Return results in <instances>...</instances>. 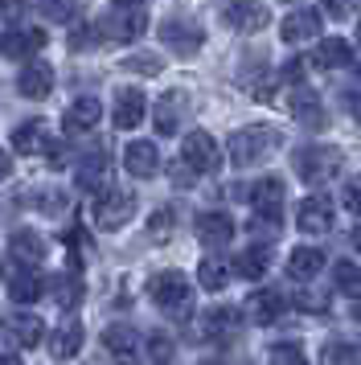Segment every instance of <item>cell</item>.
<instances>
[{
  "instance_id": "cell-1",
  "label": "cell",
  "mask_w": 361,
  "mask_h": 365,
  "mask_svg": "<svg viewBox=\"0 0 361 365\" xmlns=\"http://www.w3.org/2000/svg\"><path fill=\"white\" fill-rule=\"evenodd\" d=\"M148 299H152L164 316L185 320V316L193 312V283H189L185 271H156V275L148 279Z\"/></svg>"
},
{
  "instance_id": "cell-2",
  "label": "cell",
  "mask_w": 361,
  "mask_h": 365,
  "mask_svg": "<svg viewBox=\"0 0 361 365\" xmlns=\"http://www.w3.org/2000/svg\"><path fill=\"white\" fill-rule=\"evenodd\" d=\"M279 144H283V135L275 128L246 123V128H238V132L230 135V160H234V168H250V165H259V160H267Z\"/></svg>"
},
{
  "instance_id": "cell-3",
  "label": "cell",
  "mask_w": 361,
  "mask_h": 365,
  "mask_svg": "<svg viewBox=\"0 0 361 365\" xmlns=\"http://www.w3.org/2000/svg\"><path fill=\"white\" fill-rule=\"evenodd\" d=\"M295 177L304 185H325L332 181V173L341 168V148H328V144H308V148L295 152Z\"/></svg>"
},
{
  "instance_id": "cell-4",
  "label": "cell",
  "mask_w": 361,
  "mask_h": 365,
  "mask_svg": "<svg viewBox=\"0 0 361 365\" xmlns=\"http://www.w3.org/2000/svg\"><path fill=\"white\" fill-rule=\"evenodd\" d=\"M91 217H95L98 230H123L131 217H136V193H128V189H107L103 197H95V205H91Z\"/></svg>"
},
{
  "instance_id": "cell-5",
  "label": "cell",
  "mask_w": 361,
  "mask_h": 365,
  "mask_svg": "<svg viewBox=\"0 0 361 365\" xmlns=\"http://www.w3.org/2000/svg\"><path fill=\"white\" fill-rule=\"evenodd\" d=\"M180 165L189 168V173H201V177H210L222 168V148H218V140L210 132H189L185 135V144H180Z\"/></svg>"
},
{
  "instance_id": "cell-6",
  "label": "cell",
  "mask_w": 361,
  "mask_h": 365,
  "mask_svg": "<svg viewBox=\"0 0 361 365\" xmlns=\"http://www.w3.org/2000/svg\"><path fill=\"white\" fill-rule=\"evenodd\" d=\"M98 29H107V34H103L107 41H123V46H128V41H140L144 29H148V9L144 4H115Z\"/></svg>"
},
{
  "instance_id": "cell-7",
  "label": "cell",
  "mask_w": 361,
  "mask_h": 365,
  "mask_svg": "<svg viewBox=\"0 0 361 365\" xmlns=\"http://www.w3.org/2000/svg\"><path fill=\"white\" fill-rule=\"evenodd\" d=\"M250 205L259 214V226L267 222V230H279V214H283V181L279 177H263L250 185Z\"/></svg>"
},
{
  "instance_id": "cell-8",
  "label": "cell",
  "mask_w": 361,
  "mask_h": 365,
  "mask_svg": "<svg viewBox=\"0 0 361 365\" xmlns=\"http://www.w3.org/2000/svg\"><path fill=\"white\" fill-rule=\"evenodd\" d=\"M295 226H300L304 234H328L332 226H337V205H332V197H325V193L304 197L300 210H295Z\"/></svg>"
},
{
  "instance_id": "cell-9",
  "label": "cell",
  "mask_w": 361,
  "mask_h": 365,
  "mask_svg": "<svg viewBox=\"0 0 361 365\" xmlns=\"http://www.w3.org/2000/svg\"><path fill=\"white\" fill-rule=\"evenodd\" d=\"M161 41H164L173 53H177V58H193V53L205 46V34H201V25H193V21L168 17V21L161 25Z\"/></svg>"
},
{
  "instance_id": "cell-10",
  "label": "cell",
  "mask_w": 361,
  "mask_h": 365,
  "mask_svg": "<svg viewBox=\"0 0 361 365\" xmlns=\"http://www.w3.org/2000/svg\"><path fill=\"white\" fill-rule=\"evenodd\" d=\"M148 115V99L140 86H119L115 91V107H111V119L119 132H131V128H140Z\"/></svg>"
},
{
  "instance_id": "cell-11",
  "label": "cell",
  "mask_w": 361,
  "mask_h": 365,
  "mask_svg": "<svg viewBox=\"0 0 361 365\" xmlns=\"http://www.w3.org/2000/svg\"><path fill=\"white\" fill-rule=\"evenodd\" d=\"M320 34V9L316 4H300V9H288V17L279 25V37L288 46H300V41H312Z\"/></svg>"
},
{
  "instance_id": "cell-12",
  "label": "cell",
  "mask_w": 361,
  "mask_h": 365,
  "mask_svg": "<svg viewBox=\"0 0 361 365\" xmlns=\"http://www.w3.org/2000/svg\"><path fill=\"white\" fill-rule=\"evenodd\" d=\"M185 115H189V95H185V91H164L161 99H156V111H152L161 135H177Z\"/></svg>"
},
{
  "instance_id": "cell-13",
  "label": "cell",
  "mask_w": 361,
  "mask_h": 365,
  "mask_svg": "<svg viewBox=\"0 0 361 365\" xmlns=\"http://www.w3.org/2000/svg\"><path fill=\"white\" fill-rule=\"evenodd\" d=\"M103 349L115 357V365L140 361V336H136L131 324H107V329H103Z\"/></svg>"
},
{
  "instance_id": "cell-14",
  "label": "cell",
  "mask_w": 361,
  "mask_h": 365,
  "mask_svg": "<svg viewBox=\"0 0 361 365\" xmlns=\"http://www.w3.org/2000/svg\"><path fill=\"white\" fill-rule=\"evenodd\" d=\"M54 148V140H49V123L46 119H25V123H16L13 128V152L21 156H41Z\"/></svg>"
},
{
  "instance_id": "cell-15",
  "label": "cell",
  "mask_w": 361,
  "mask_h": 365,
  "mask_svg": "<svg viewBox=\"0 0 361 365\" xmlns=\"http://www.w3.org/2000/svg\"><path fill=\"white\" fill-rule=\"evenodd\" d=\"M107 181H111V160L107 152H95V156H82V165L74 168V185L82 193H107Z\"/></svg>"
},
{
  "instance_id": "cell-16",
  "label": "cell",
  "mask_w": 361,
  "mask_h": 365,
  "mask_svg": "<svg viewBox=\"0 0 361 365\" xmlns=\"http://www.w3.org/2000/svg\"><path fill=\"white\" fill-rule=\"evenodd\" d=\"M123 168H128L131 177H140V181L156 177L161 173V152H156V144L152 140H131L128 148H123Z\"/></svg>"
},
{
  "instance_id": "cell-17",
  "label": "cell",
  "mask_w": 361,
  "mask_h": 365,
  "mask_svg": "<svg viewBox=\"0 0 361 365\" xmlns=\"http://www.w3.org/2000/svg\"><path fill=\"white\" fill-rule=\"evenodd\" d=\"M234 217L230 214H222V210H205V214L197 217V238L205 242V247H226V242H234Z\"/></svg>"
},
{
  "instance_id": "cell-18",
  "label": "cell",
  "mask_w": 361,
  "mask_h": 365,
  "mask_svg": "<svg viewBox=\"0 0 361 365\" xmlns=\"http://www.w3.org/2000/svg\"><path fill=\"white\" fill-rule=\"evenodd\" d=\"M16 86H21V95H25V99H46L49 91H54V66L41 62V58H33V62L21 66Z\"/></svg>"
},
{
  "instance_id": "cell-19",
  "label": "cell",
  "mask_w": 361,
  "mask_h": 365,
  "mask_svg": "<svg viewBox=\"0 0 361 365\" xmlns=\"http://www.w3.org/2000/svg\"><path fill=\"white\" fill-rule=\"evenodd\" d=\"M222 21L238 34H259L263 25L271 21V9L267 4H226L222 9Z\"/></svg>"
},
{
  "instance_id": "cell-20",
  "label": "cell",
  "mask_w": 361,
  "mask_h": 365,
  "mask_svg": "<svg viewBox=\"0 0 361 365\" xmlns=\"http://www.w3.org/2000/svg\"><path fill=\"white\" fill-rule=\"evenodd\" d=\"M9 259H16L21 267H37L41 259H46V238L37 230H16L13 238H9Z\"/></svg>"
},
{
  "instance_id": "cell-21",
  "label": "cell",
  "mask_w": 361,
  "mask_h": 365,
  "mask_svg": "<svg viewBox=\"0 0 361 365\" xmlns=\"http://www.w3.org/2000/svg\"><path fill=\"white\" fill-rule=\"evenodd\" d=\"M98 119H103V103L95 99V95H82V99H74L70 107H66V132H91Z\"/></svg>"
},
{
  "instance_id": "cell-22",
  "label": "cell",
  "mask_w": 361,
  "mask_h": 365,
  "mask_svg": "<svg viewBox=\"0 0 361 365\" xmlns=\"http://www.w3.org/2000/svg\"><path fill=\"white\" fill-rule=\"evenodd\" d=\"M320 271H325V250H316V247H295L292 255H288V279L308 283V279H316Z\"/></svg>"
},
{
  "instance_id": "cell-23",
  "label": "cell",
  "mask_w": 361,
  "mask_h": 365,
  "mask_svg": "<svg viewBox=\"0 0 361 365\" xmlns=\"http://www.w3.org/2000/svg\"><path fill=\"white\" fill-rule=\"evenodd\" d=\"M46 50V34L41 29H9V34L0 37V53H9V58H29L33 62V53H41Z\"/></svg>"
},
{
  "instance_id": "cell-24",
  "label": "cell",
  "mask_w": 361,
  "mask_h": 365,
  "mask_svg": "<svg viewBox=\"0 0 361 365\" xmlns=\"http://www.w3.org/2000/svg\"><path fill=\"white\" fill-rule=\"evenodd\" d=\"M308 62H312V66H320V70H345L349 62H353V46L341 41V37H325Z\"/></svg>"
},
{
  "instance_id": "cell-25",
  "label": "cell",
  "mask_w": 361,
  "mask_h": 365,
  "mask_svg": "<svg viewBox=\"0 0 361 365\" xmlns=\"http://www.w3.org/2000/svg\"><path fill=\"white\" fill-rule=\"evenodd\" d=\"M246 312H250V320L255 324H275L279 316L288 312V299H283V292H255L250 296V304H246Z\"/></svg>"
},
{
  "instance_id": "cell-26",
  "label": "cell",
  "mask_w": 361,
  "mask_h": 365,
  "mask_svg": "<svg viewBox=\"0 0 361 365\" xmlns=\"http://www.w3.org/2000/svg\"><path fill=\"white\" fill-rule=\"evenodd\" d=\"M82 341H86V332H82V324H58L54 329V336H49V353L58 357V361H70V357H78Z\"/></svg>"
},
{
  "instance_id": "cell-27",
  "label": "cell",
  "mask_w": 361,
  "mask_h": 365,
  "mask_svg": "<svg viewBox=\"0 0 361 365\" xmlns=\"http://www.w3.org/2000/svg\"><path fill=\"white\" fill-rule=\"evenodd\" d=\"M292 115L304 123V128H320L325 123V107H320V95H312L308 86H295L292 95Z\"/></svg>"
},
{
  "instance_id": "cell-28",
  "label": "cell",
  "mask_w": 361,
  "mask_h": 365,
  "mask_svg": "<svg viewBox=\"0 0 361 365\" xmlns=\"http://www.w3.org/2000/svg\"><path fill=\"white\" fill-rule=\"evenodd\" d=\"M41 292H46V279H41L33 267H21L13 279H9V296H13L16 304H33V299H41Z\"/></svg>"
},
{
  "instance_id": "cell-29",
  "label": "cell",
  "mask_w": 361,
  "mask_h": 365,
  "mask_svg": "<svg viewBox=\"0 0 361 365\" xmlns=\"http://www.w3.org/2000/svg\"><path fill=\"white\" fill-rule=\"evenodd\" d=\"M238 329V312L234 308H210V312L201 316V336L205 341H222V336H230V332Z\"/></svg>"
},
{
  "instance_id": "cell-30",
  "label": "cell",
  "mask_w": 361,
  "mask_h": 365,
  "mask_svg": "<svg viewBox=\"0 0 361 365\" xmlns=\"http://www.w3.org/2000/svg\"><path fill=\"white\" fill-rule=\"evenodd\" d=\"M230 275H234V267H230L226 259H218V255L201 259V267H197V283H201L205 292H222L230 283Z\"/></svg>"
},
{
  "instance_id": "cell-31",
  "label": "cell",
  "mask_w": 361,
  "mask_h": 365,
  "mask_svg": "<svg viewBox=\"0 0 361 365\" xmlns=\"http://www.w3.org/2000/svg\"><path fill=\"white\" fill-rule=\"evenodd\" d=\"M267 263H271V250L263 247V242H255V247H246L238 259H234V271L243 275V279H263L267 275Z\"/></svg>"
},
{
  "instance_id": "cell-32",
  "label": "cell",
  "mask_w": 361,
  "mask_h": 365,
  "mask_svg": "<svg viewBox=\"0 0 361 365\" xmlns=\"http://www.w3.org/2000/svg\"><path fill=\"white\" fill-rule=\"evenodd\" d=\"M9 332H13L16 345L33 349L37 341H41V316H33V312H16V316H9Z\"/></svg>"
},
{
  "instance_id": "cell-33",
  "label": "cell",
  "mask_w": 361,
  "mask_h": 365,
  "mask_svg": "<svg viewBox=\"0 0 361 365\" xmlns=\"http://www.w3.org/2000/svg\"><path fill=\"white\" fill-rule=\"evenodd\" d=\"M332 283H337V292L349 299H361V267L353 259H341V263H332Z\"/></svg>"
},
{
  "instance_id": "cell-34",
  "label": "cell",
  "mask_w": 361,
  "mask_h": 365,
  "mask_svg": "<svg viewBox=\"0 0 361 365\" xmlns=\"http://www.w3.org/2000/svg\"><path fill=\"white\" fill-rule=\"evenodd\" d=\"M49 287H54L58 308H66V312H74V308L82 304V279H78V275H58Z\"/></svg>"
},
{
  "instance_id": "cell-35",
  "label": "cell",
  "mask_w": 361,
  "mask_h": 365,
  "mask_svg": "<svg viewBox=\"0 0 361 365\" xmlns=\"http://www.w3.org/2000/svg\"><path fill=\"white\" fill-rule=\"evenodd\" d=\"M361 349L353 341H328L325 345V365H357Z\"/></svg>"
},
{
  "instance_id": "cell-36",
  "label": "cell",
  "mask_w": 361,
  "mask_h": 365,
  "mask_svg": "<svg viewBox=\"0 0 361 365\" xmlns=\"http://www.w3.org/2000/svg\"><path fill=\"white\" fill-rule=\"evenodd\" d=\"M267 357H271V365H308L304 349L295 345V341H275V345L267 349Z\"/></svg>"
},
{
  "instance_id": "cell-37",
  "label": "cell",
  "mask_w": 361,
  "mask_h": 365,
  "mask_svg": "<svg viewBox=\"0 0 361 365\" xmlns=\"http://www.w3.org/2000/svg\"><path fill=\"white\" fill-rule=\"evenodd\" d=\"M123 66H128L131 74H148V78H152V74H161V70H164V62L156 58V53H131Z\"/></svg>"
},
{
  "instance_id": "cell-38",
  "label": "cell",
  "mask_w": 361,
  "mask_h": 365,
  "mask_svg": "<svg viewBox=\"0 0 361 365\" xmlns=\"http://www.w3.org/2000/svg\"><path fill=\"white\" fill-rule=\"evenodd\" d=\"M173 222H177V214H173V210H156V214L148 217V234H152L156 242H164V238L173 234Z\"/></svg>"
},
{
  "instance_id": "cell-39",
  "label": "cell",
  "mask_w": 361,
  "mask_h": 365,
  "mask_svg": "<svg viewBox=\"0 0 361 365\" xmlns=\"http://www.w3.org/2000/svg\"><path fill=\"white\" fill-rule=\"evenodd\" d=\"M295 308L300 312H328V296H320V292H295Z\"/></svg>"
},
{
  "instance_id": "cell-40",
  "label": "cell",
  "mask_w": 361,
  "mask_h": 365,
  "mask_svg": "<svg viewBox=\"0 0 361 365\" xmlns=\"http://www.w3.org/2000/svg\"><path fill=\"white\" fill-rule=\"evenodd\" d=\"M341 197H345V210H353L361 217V177H349L341 185Z\"/></svg>"
},
{
  "instance_id": "cell-41",
  "label": "cell",
  "mask_w": 361,
  "mask_h": 365,
  "mask_svg": "<svg viewBox=\"0 0 361 365\" xmlns=\"http://www.w3.org/2000/svg\"><path fill=\"white\" fill-rule=\"evenodd\" d=\"M148 349H152V361H161V365L173 361V341H168L164 332H156V336L148 341Z\"/></svg>"
},
{
  "instance_id": "cell-42",
  "label": "cell",
  "mask_w": 361,
  "mask_h": 365,
  "mask_svg": "<svg viewBox=\"0 0 361 365\" xmlns=\"http://www.w3.org/2000/svg\"><path fill=\"white\" fill-rule=\"evenodd\" d=\"M82 9L78 4H41V17H49V21H74Z\"/></svg>"
},
{
  "instance_id": "cell-43",
  "label": "cell",
  "mask_w": 361,
  "mask_h": 365,
  "mask_svg": "<svg viewBox=\"0 0 361 365\" xmlns=\"http://www.w3.org/2000/svg\"><path fill=\"white\" fill-rule=\"evenodd\" d=\"M37 205H41L46 214H62V210H66V193H62V189H58V193H54V189H41Z\"/></svg>"
},
{
  "instance_id": "cell-44",
  "label": "cell",
  "mask_w": 361,
  "mask_h": 365,
  "mask_svg": "<svg viewBox=\"0 0 361 365\" xmlns=\"http://www.w3.org/2000/svg\"><path fill=\"white\" fill-rule=\"evenodd\" d=\"M98 34L95 25H78V34H70V50H86V46H95Z\"/></svg>"
},
{
  "instance_id": "cell-45",
  "label": "cell",
  "mask_w": 361,
  "mask_h": 365,
  "mask_svg": "<svg viewBox=\"0 0 361 365\" xmlns=\"http://www.w3.org/2000/svg\"><path fill=\"white\" fill-rule=\"evenodd\" d=\"M304 74H308V58H292V62L283 66V78H288V83H304Z\"/></svg>"
},
{
  "instance_id": "cell-46",
  "label": "cell",
  "mask_w": 361,
  "mask_h": 365,
  "mask_svg": "<svg viewBox=\"0 0 361 365\" xmlns=\"http://www.w3.org/2000/svg\"><path fill=\"white\" fill-rule=\"evenodd\" d=\"M13 177V160H9V152L0 148V181H9Z\"/></svg>"
},
{
  "instance_id": "cell-47",
  "label": "cell",
  "mask_w": 361,
  "mask_h": 365,
  "mask_svg": "<svg viewBox=\"0 0 361 365\" xmlns=\"http://www.w3.org/2000/svg\"><path fill=\"white\" fill-rule=\"evenodd\" d=\"M173 181H177V185H189V181H193V173H189L185 165H173Z\"/></svg>"
},
{
  "instance_id": "cell-48",
  "label": "cell",
  "mask_w": 361,
  "mask_h": 365,
  "mask_svg": "<svg viewBox=\"0 0 361 365\" xmlns=\"http://www.w3.org/2000/svg\"><path fill=\"white\" fill-rule=\"evenodd\" d=\"M353 250H361V226L353 230Z\"/></svg>"
},
{
  "instance_id": "cell-49",
  "label": "cell",
  "mask_w": 361,
  "mask_h": 365,
  "mask_svg": "<svg viewBox=\"0 0 361 365\" xmlns=\"http://www.w3.org/2000/svg\"><path fill=\"white\" fill-rule=\"evenodd\" d=\"M0 365H21V357H0Z\"/></svg>"
},
{
  "instance_id": "cell-50",
  "label": "cell",
  "mask_w": 361,
  "mask_h": 365,
  "mask_svg": "<svg viewBox=\"0 0 361 365\" xmlns=\"http://www.w3.org/2000/svg\"><path fill=\"white\" fill-rule=\"evenodd\" d=\"M353 115H357V123H361V99H353Z\"/></svg>"
},
{
  "instance_id": "cell-51",
  "label": "cell",
  "mask_w": 361,
  "mask_h": 365,
  "mask_svg": "<svg viewBox=\"0 0 361 365\" xmlns=\"http://www.w3.org/2000/svg\"><path fill=\"white\" fill-rule=\"evenodd\" d=\"M353 316H357V320H361V304H357V308H353Z\"/></svg>"
},
{
  "instance_id": "cell-52",
  "label": "cell",
  "mask_w": 361,
  "mask_h": 365,
  "mask_svg": "<svg viewBox=\"0 0 361 365\" xmlns=\"http://www.w3.org/2000/svg\"><path fill=\"white\" fill-rule=\"evenodd\" d=\"M357 50H361V25H357Z\"/></svg>"
},
{
  "instance_id": "cell-53",
  "label": "cell",
  "mask_w": 361,
  "mask_h": 365,
  "mask_svg": "<svg viewBox=\"0 0 361 365\" xmlns=\"http://www.w3.org/2000/svg\"><path fill=\"white\" fill-rule=\"evenodd\" d=\"M205 365H218V361H205Z\"/></svg>"
}]
</instances>
